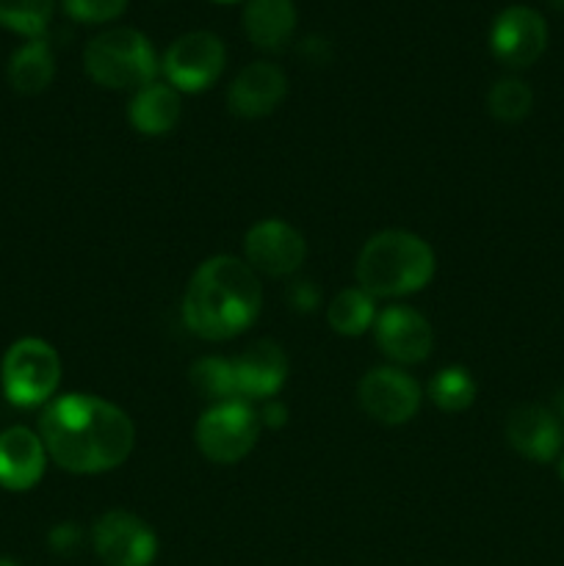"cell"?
<instances>
[{
    "label": "cell",
    "mask_w": 564,
    "mask_h": 566,
    "mask_svg": "<svg viewBox=\"0 0 564 566\" xmlns=\"http://www.w3.org/2000/svg\"><path fill=\"white\" fill-rule=\"evenodd\" d=\"M476 392H479L476 379L468 368H459V365H448L429 381L431 403L442 412H464L476 401Z\"/></svg>",
    "instance_id": "cell-21"
},
{
    "label": "cell",
    "mask_w": 564,
    "mask_h": 566,
    "mask_svg": "<svg viewBox=\"0 0 564 566\" xmlns=\"http://www.w3.org/2000/svg\"><path fill=\"white\" fill-rule=\"evenodd\" d=\"M437 271L435 249L407 230L368 238L357 258V287L374 298H398L424 291Z\"/></svg>",
    "instance_id": "cell-3"
},
{
    "label": "cell",
    "mask_w": 564,
    "mask_h": 566,
    "mask_svg": "<svg viewBox=\"0 0 564 566\" xmlns=\"http://www.w3.org/2000/svg\"><path fill=\"white\" fill-rule=\"evenodd\" d=\"M88 77L105 88H142L155 81L160 64L153 42L136 28L97 33L83 50Z\"/></svg>",
    "instance_id": "cell-4"
},
{
    "label": "cell",
    "mask_w": 564,
    "mask_h": 566,
    "mask_svg": "<svg viewBox=\"0 0 564 566\" xmlns=\"http://www.w3.org/2000/svg\"><path fill=\"white\" fill-rule=\"evenodd\" d=\"M263 307L258 274L232 254L208 258L188 280L182 296V324L202 340H230L241 335Z\"/></svg>",
    "instance_id": "cell-2"
},
{
    "label": "cell",
    "mask_w": 564,
    "mask_h": 566,
    "mask_svg": "<svg viewBox=\"0 0 564 566\" xmlns=\"http://www.w3.org/2000/svg\"><path fill=\"white\" fill-rule=\"evenodd\" d=\"M359 407L385 426H401L420 409V385L401 368H374L359 381Z\"/></svg>",
    "instance_id": "cell-10"
},
{
    "label": "cell",
    "mask_w": 564,
    "mask_h": 566,
    "mask_svg": "<svg viewBox=\"0 0 564 566\" xmlns=\"http://www.w3.org/2000/svg\"><path fill=\"white\" fill-rule=\"evenodd\" d=\"M243 254L254 274L291 276L302 269L304 258H307V243H304L302 232L288 221L265 219L247 232Z\"/></svg>",
    "instance_id": "cell-9"
},
{
    "label": "cell",
    "mask_w": 564,
    "mask_h": 566,
    "mask_svg": "<svg viewBox=\"0 0 564 566\" xmlns=\"http://www.w3.org/2000/svg\"><path fill=\"white\" fill-rule=\"evenodd\" d=\"M48 448L36 431L11 426L0 431V486L9 492H28L48 470Z\"/></svg>",
    "instance_id": "cell-14"
},
{
    "label": "cell",
    "mask_w": 564,
    "mask_h": 566,
    "mask_svg": "<svg viewBox=\"0 0 564 566\" xmlns=\"http://www.w3.org/2000/svg\"><path fill=\"white\" fill-rule=\"evenodd\" d=\"M6 401L20 409L48 407L61 385V357L50 343L22 337L11 343L0 365Z\"/></svg>",
    "instance_id": "cell-5"
},
{
    "label": "cell",
    "mask_w": 564,
    "mask_h": 566,
    "mask_svg": "<svg viewBox=\"0 0 564 566\" xmlns=\"http://www.w3.org/2000/svg\"><path fill=\"white\" fill-rule=\"evenodd\" d=\"M216 3H238V0H216Z\"/></svg>",
    "instance_id": "cell-32"
},
{
    "label": "cell",
    "mask_w": 564,
    "mask_h": 566,
    "mask_svg": "<svg viewBox=\"0 0 564 566\" xmlns=\"http://www.w3.org/2000/svg\"><path fill=\"white\" fill-rule=\"evenodd\" d=\"M374 296H368L363 287H346V291L335 293V298L326 304V324L332 326L335 335L359 337L374 326Z\"/></svg>",
    "instance_id": "cell-20"
},
{
    "label": "cell",
    "mask_w": 564,
    "mask_h": 566,
    "mask_svg": "<svg viewBox=\"0 0 564 566\" xmlns=\"http://www.w3.org/2000/svg\"><path fill=\"white\" fill-rule=\"evenodd\" d=\"M558 479L564 481V453H562V457H558Z\"/></svg>",
    "instance_id": "cell-30"
},
{
    "label": "cell",
    "mask_w": 564,
    "mask_h": 566,
    "mask_svg": "<svg viewBox=\"0 0 564 566\" xmlns=\"http://www.w3.org/2000/svg\"><path fill=\"white\" fill-rule=\"evenodd\" d=\"M53 6L55 0H0V25L39 39L53 20Z\"/></svg>",
    "instance_id": "cell-23"
},
{
    "label": "cell",
    "mask_w": 564,
    "mask_h": 566,
    "mask_svg": "<svg viewBox=\"0 0 564 566\" xmlns=\"http://www.w3.org/2000/svg\"><path fill=\"white\" fill-rule=\"evenodd\" d=\"M487 108L498 122H523L534 108V92L520 77H501L487 94Z\"/></svg>",
    "instance_id": "cell-24"
},
{
    "label": "cell",
    "mask_w": 564,
    "mask_h": 566,
    "mask_svg": "<svg viewBox=\"0 0 564 566\" xmlns=\"http://www.w3.org/2000/svg\"><path fill=\"white\" fill-rule=\"evenodd\" d=\"M374 335L382 354L398 365L424 363L435 346V332L426 315L407 304L382 310L374 321Z\"/></svg>",
    "instance_id": "cell-12"
},
{
    "label": "cell",
    "mask_w": 564,
    "mask_h": 566,
    "mask_svg": "<svg viewBox=\"0 0 564 566\" xmlns=\"http://www.w3.org/2000/svg\"><path fill=\"white\" fill-rule=\"evenodd\" d=\"M288 304H291L293 313H313L321 304V291L315 287V282L296 280L288 287Z\"/></svg>",
    "instance_id": "cell-27"
},
{
    "label": "cell",
    "mask_w": 564,
    "mask_h": 566,
    "mask_svg": "<svg viewBox=\"0 0 564 566\" xmlns=\"http://www.w3.org/2000/svg\"><path fill=\"white\" fill-rule=\"evenodd\" d=\"M258 412L241 398L213 403L197 420V429H194L197 448L205 459L216 464H236L247 459L252 448L258 446Z\"/></svg>",
    "instance_id": "cell-6"
},
{
    "label": "cell",
    "mask_w": 564,
    "mask_h": 566,
    "mask_svg": "<svg viewBox=\"0 0 564 566\" xmlns=\"http://www.w3.org/2000/svg\"><path fill=\"white\" fill-rule=\"evenodd\" d=\"M0 566H22V564H17L14 558H0Z\"/></svg>",
    "instance_id": "cell-31"
},
{
    "label": "cell",
    "mask_w": 564,
    "mask_h": 566,
    "mask_svg": "<svg viewBox=\"0 0 564 566\" xmlns=\"http://www.w3.org/2000/svg\"><path fill=\"white\" fill-rule=\"evenodd\" d=\"M39 437L61 470L97 475L127 462L136 446V426L116 403L88 392H66L44 407Z\"/></svg>",
    "instance_id": "cell-1"
},
{
    "label": "cell",
    "mask_w": 564,
    "mask_h": 566,
    "mask_svg": "<svg viewBox=\"0 0 564 566\" xmlns=\"http://www.w3.org/2000/svg\"><path fill=\"white\" fill-rule=\"evenodd\" d=\"M188 379H191L194 390L199 392L208 401H232L238 398L236 387V370H232V363L224 357H202L191 365L188 370Z\"/></svg>",
    "instance_id": "cell-22"
},
{
    "label": "cell",
    "mask_w": 564,
    "mask_h": 566,
    "mask_svg": "<svg viewBox=\"0 0 564 566\" xmlns=\"http://www.w3.org/2000/svg\"><path fill=\"white\" fill-rule=\"evenodd\" d=\"M55 59L48 39H31L9 61V83L20 94H39L53 83Z\"/></svg>",
    "instance_id": "cell-19"
},
{
    "label": "cell",
    "mask_w": 564,
    "mask_h": 566,
    "mask_svg": "<svg viewBox=\"0 0 564 566\" xmlns=\"http://www.w3.org/2000/svg\"><path fill=\"white\" fill-rule=\"evenodd\" d=\"M562 418H564V401H562Z\"/></svg>",
    "instance_id": "cell-34"
},
{
    "label": "cell",
    "mask_w": 564,
    "mask_h": 566,
    "mask_svg": "<svg viewBox=\"0 0 564 566\" xmlns=\"http://www.w3.org/2000/svg\"><path fill=\"white\" fill-rule=\"evenodd\" d=\"M556 3H558V6H564V0H556Z\"/></svg>",
    "instance_id": "cell-33"
},
{
    "label": "cell",
    "mask_w": 564,
    "mask_h": 566,
    "mask_svg": "<svg viewBox=\"0 0 564 566\" xmlns=\"http://www.w3.org/2000/svg\"><path fill=\"white\" fill-rule=\"evenodd\" d=\"M258 418H260V423L269 426V429H282V426L288 423V407L282 401L269 398V401L263 403V412H260Z\"/></svg>",
    "instance_id": "cell-28"
},
{
    "label": "cell",
    "mask_w": 564,
    "mask_h": 566,
    "mask_svg": "<svg viewBox=\"0 0 564 566\" xmlns=\"http://www.w3.org/2000/svg\"><path fill=\"white\" fill-rule=\"evenodd\" d=\"M224 64V42L210 31H191L171 42L160 61V72L177 92H205L219 81Z\"/></svg>",
    "instance_id": "cell-7"
},
{
    "label": "cell",
    "mask_w": 564,
    "mask_h": 566,
    "mask_svg": "<svg viewBox=\"0 0 564 566\" xmlns=\"http://www.w3.org/2000/svg\"><path fill=\"white\" fill-rule=\"evenodd\" d=\"M288 77L285 72L269 61H254L243 66L236 81L227 88V105L241 119H260L269 116L285 99Z\"/></svg>",
    "instance_id": "cell-13"
},
{
    "label": "cell",
    "mask_w": 564,
    "mask_h": 566,
    "mask_svg": "<svg viewBox=\"0 0 564 566\" xmlns=\"http://www.w3.org/2000/svg\"><path fill=\"white\" fill-rule=\"evenodd\" d=\"M243 31L254 48L276 53L296 31V6L293 0H249L243 9Z\"/></svg>",
    "instance_id": "cell-17"
},
{
    "label": "cell",
    "mask_w": 564,
    "mask_h": 566,
    "mask_svg": "<svg viewBox=\"0 0 564 566\" xmlns=\"http://www.w3.org/2000/svg\"><path fill=\"white\" fill-rule=\"evenodd\" d=\"M506 440L520 457L531 462H553L562 453L564 431L556 415L540 403H523L506 418Z\"/></svg>",
    "instance_id": "cell-15"
},
{
    "label": "cell",
    "mask_w": 564,
    "mask_h": 566,
    "mask_svg": "<svg viewBox=\"0 0 564 566\" xmlns=\"http://www.w3.org/2000/svg\"><path fill=\"white\" fill-rule=\"evenodd\" d=\"M180 111V92L169 83L153 81L138 88L136 97L130 99L127 116L142 136H166V133L175 130Z\"/></svg>",
    "instance_id": "cell-18"
},
{
    "label": "cell",
    "mask_w": 564,
    "mask_h": 566,
    "mask_svg": "<svg viewBox=\"0 0 564 566\" xmlns=\"http://www.w3.org/2000/svg\"><path fill=\"white\" fill-rule=\"evenodd\" d=\"M490 48L512 70L531 66L547 48V25L529 6H509L492 22Z\"/></svg>",
    "instance_id": "cell-11"
},
{
    "label": "cell",
    "mask_w": 564,
    "mask_h": 566,
    "mask_svg": "<svg viewBox=\"0 0 564 566\" xmlns=\"http://www.w3.org/2000/svg\"><path fill=\"white\" fill-rule=\"evenodd\" d=\"M127 9V0H64V11L77 22L100 25L111 22Z\"/></svg>",
    "instance_id": "cell-25"
},
{
    "label": "cell",
    "mask_w": 564,
    "mask_h": 566,
    "mask_svg": "<svg viewBox=\"0 0 564 566\" xmlns=\"http://www.w3.org/2000/svg\"><path fill=\"white\" fill-rule=\"evenodd\" d=\"M48 545L55 556H75L83 545V531L75 523H61L50 531Z\"/></svg>",
    "instance_id": "cell-26"
},
{
    "label": "cell",
    "mask_w": 564,
    "mask_h": 566,
    "mask_svg": "<svg viewBox=\"0 0 564 566\" xmlns=\"http://www.w3.org/2000/svg\"><path fill=\"white\" fill-rule=\"evenodd\" d=\"M299 53H302L304 59L315 61V64H324V61L330 59V44L318 36H307L302 42V48H299Z\"/></svg>",
    "instance_id": "cell-29"
},
{
    "label": "cell",
    "mask_w": 564,
    "mask_h": 566,
    "mask_svg": "<svg viewBox=\"0 0 564 566\" xmlns=\"http://www.w3.org/2000/svg\"><path fill=\"white\" fill-rule=\"evenodd\" d=\"M92 545L105 566H153L158 536L130 512H108L94 523Z\"/></svg>",
    "instance_id": "cell-8"
},
{
    "label": "cell",
    "mask_w": 564,
    "mask_h": 566,
    "mask_svg": "<svg viewBox=\"0 0 564 566\" xmlns=\"http://www.w3.org/2000/svg\"><path fill=\"white\" fill-rule=\"evenodd\" d=\"M232 370H236V387L241 401H254V398L269 401L285 385L288 357L274 340H258L241 357L232 359Z\"/></svg>",
    "instance_id": "cell-16"
}]
</instances>
